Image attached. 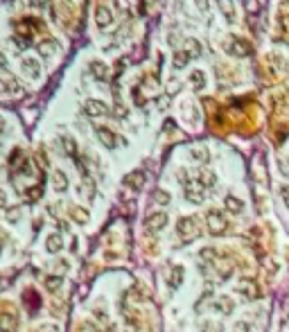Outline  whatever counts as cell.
<instances>
[{
    "instance_id": "6da1fadb",
    "label": "cell",
    "mask_w": 289,
    "mask_h": 332,
    "mask_svg": "<svg viewBox=\"0 0 289 332\" xmlns=\"http://www.w3.org/2000/svg\"><path fill=\"white\" fill-rule=\"evenodd\" d=\"M86 113H88V116H104L106 106L102 104V102H95V100H93V102L86 104Z\"/></svg>"
},
{
    "instance_id": "7a4b0ae2",
    "label": "cell",
    "mask_w": 289,
    "mask_h": 332,
    "mask_svg": "<svg viewBox=\"0 0 289 332\" xmlns=\"http://www.w3.org/2000/svg\"><path fill=\"white\" fill-rule=\"evenodd\" d=\"M97 133H99V138L104 140V145H109V147H113V145H115V136H113L109 129H97Z\"/></svg>"
},
{
    "instance_id": "3957f363",
    "label": "cell",
    "mask_w": 289,
    "mask_h": 332,
    "mask_svg": "<svg viewBox=\"0 0 289 332\" xmlns=\"http://www.w3.org/2000/svg\"><path fill=\"white\" fill-rule=\"evenodd\" d=\"M109 20H111V16H106V9H102V7H99V9H97V23H99V25H106Z\"/></svg>"
},
{
    "instance_id": "277c9868",
    "label": "cell",
    "mask_w": 289,
    "mask_h": 332,
    "mask_svg": "<svg viewBox=\"0 0 289 332\" xmlns=\"http://www.w3.org/2000/svg\"><path fill=\"white\" fill-rule=\"evenodd\" d=\"M226 203H228V208L233 210V213H240V210H242V203L237 201V199H226Z\"/></svg>"
},
{
    "instance_id": "5b68a950",
    "label": "cell",
    "mask_w": 289,
    "mask_h": 332,
    "mask_svg": "<svg viewBox=\"0 0 289 332\" xmlns=\"http://www.w3.org/2000/svg\"><path fill=\"white\" fill-rule=\"evenodd\" d=\"M280 195H283V201L289 206V185H283V188H280Z\"/></svg>"
}]
</instances>
